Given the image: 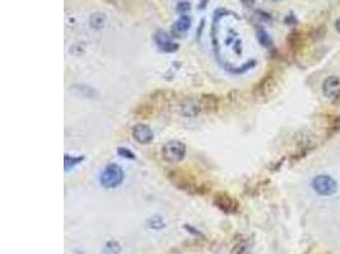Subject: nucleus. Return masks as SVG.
<instances>
[{
    "instance_id": "obj_19",
    "label": "nucleus",
    "mask_w": 340,
    "mask_h": 254,
    "mask_svg": "<svg viewBox=\"0 0 340 254\" xmlns=\"http://www.w3.org/2000/svg\"><path fill=\"white\" fill-rule=\"evenodd\" d=\"M241 3L245 5V7L251 8V7H254L255 3H256V0H241Z\"/></svg>"
},
{
    "instance_id": "obj_2",
    "label": "nucleus",
    "mask_w": 340,
    "mask_h": 254,
    "mask_svg": "<svg viewBox=\"0 0 340 254\" xmlns=\"http://www.w3.org/2000/svg\"><path fill=\"white\" fill-rule=\"evenodd\" d=\"M186 155V146L180 141H168L162 148V158L167 163H179Z\"/></svg>"
},
{
    "instance_id": "obj_1",
    "label": "nucleus",
    "mask_w": 340,
    "mask_h": 254,
    "mask_svg": "<svg viewBox=\"0 0 340 254\" xmlns=\"http://www.w3.org/2000/svg\"><path fill=\"white\" fill-rule=\"evenodd\" d=\"M124 181V172L117 164H109L100 176V183L105 188H116Z\"/></svg>"
},
{
    "instance_id": "obj_14",
    "label": "nucleus",
    "mask_w": 340,
    "mask_h": 254,
    "mask_svg": "<svg viewBox=\"0 0 340 254\" xmlns=\"http://www.w3.org/2000/svg\"><path fill=\"white\" fill-rule=\"evenodd\" d=\"M233 252L236 253V254H249L250 247H249V245H247L246 240H242L241 243H238V244H237L236 247H234Z\"/></svg>"
},
{
    "instance_id": "obj_11",
    "label": "nucleus",
    "mask_w": 340,
    "mask_h": 254,
    "mask_svg": "<svg viewBox=\"0 0 340 254\" xmlns=\"http://www.w3.org/2000/svg\"><path fill=\"white\" fill-rule=\"evenodd\" d=\"M287 43H288V46H289V48L293 51V52H297V51L300 50V48L303 46L302 32H301V31H298V30L292 31V32L288 35Z\"/></svg>"
},
{
    "instance_id": "obj_15",
    "label": "nucleus",
    "mask_w": 340,
    "mask_h": 254,
    "mask_svg": "<svg viewBox=\"0 0 340 254\" xmlns=\"http://www.w3.org/2000/svg\"><path fill=\"white\" fill-rule=\"evenodd\" d=\"M83 160V156H78V158H73V156H71V161H70V158H69L68 155L65 156V168L66 169H69L71 166V168H73L74 165H77V164L79 163V161H82Z\"/></svg>"
},
{
    "instance_id": "obj_16",
    "label": "nucleus",
    "mask_w": 340,
    "mask_h": 254,
    "mask_svg": "<svg viewBox=\"0 0 340 254\" xmlns=\"http://www.w3.org/2000/svg\"><path fill=\"white\" fill-rule=\"evenodd\" d=\"M190 3H187V2H185V3H180L179 5H177V8H176V10L179 13H182V14H186V12H189L190 10Z\"/></svg>"
},
{
    "instance_id": "obj_17",
    "label": "nucleus",
    "mask_w": 340,
    "mask_h": 254,
    "mask_svg": "<svg viewBox=\"0 0 340 254\" xmlns=\"http://www.w3.org/2000/svg\"><path fill=\"white\" fill-rule=\"evenodd\" d=\"M297 22H298L297 18H296V15L293 14V13H289V15H287L284 19V23H287V24H289V25L297 24Z\"/></svg>"
},
{
    "instance_id": "obj_8",
    "label": "nucleus",
    "mask_w": 340,
    "mask_h": 254,
    "mask_svg": "<svg viewBox=\"0 0 340 254\" xmlns=\"http://www.w3.org/2000/svg\"><path fill=\"white\" fill-rule=\"evenodd\" d=\"M131 133H133L134 140L138 141L139 144H149L153 141V131L151 130V127L147 126V125L139 124L135 125L131 130Z\"/></svg>"
},
{
    "instance_id": "obj_13",
    "label": "nucleus",
    "mask_w": 340,
    "mask_h": 254,
    "mask_svg": "<svg viewBox=\"0 0 340 254\" xmlns=\"http://www.w3.org/2000/svg\"><path fill=\"white\" fill-rule=\"evenodd\" d=\"M256 35H257V40H259V42L261 43L264 47H272L273 41H272V38L269 37V35L266 33V31L262 30V28H259Z\"/></svg>"
},
{
    "instance_id": "obj_7",
    "label": "nucleus",
    "mask_w": 340,
    "mask_h": 254,
    "mask_svg": "<svg viewBox=\"0 0 340 254\" xmlns=\"http://www.w3.org/2000/svg\"><path fill=\"white\" fill-rule=\"evenodd\" d=\"M323 93L328 98H338L340 94V78L331 75L326 78L323 83Z\"/></svg>"
},
{
    "instance_id": "obj_18",
    "label": "nucleus",
    "mask_w": 340,
    "mask_h": 254,
    "mask_svg": "<svg viewBox=\"0 0 340 254\" xmlns=\"http://www.w3.org/2000/svg\"><path fill=\"white\" fill-rule=\"evenodd\" d=\"M118 154H121V155H125L128 159H134V154L130 153L129 150H126V149H118Z\"/></svg>"
},
{
    "instance_id": "obj_21",
    "label": "nucleus",
    "mask_w": 340,
    "mask_h": 254,
    "mask_svg": "<svg viewBox=\"0 0 340 254\" xmlns=\"http://www.w3.org/2000/svg\"><path fill=\"white\" fill-rule=\"evenodd\" d=\"M273 2H278V0H273Z\"/></svg>"
},
{
    "instance_id": "obj_9",
    "label": "nucleus",
    "mask_w": 340,
    "mask_h": 254,
    "mask_svg": "<svg viewBox=\"0 0 340 254\" xmlns=\"http://www.w3.org/2000/svg\"><path fill=\"white\" fill-rule=\"evenodd\" d=\"M154 41L158 45V47L161 50L166 51V52H174L179 48V46L176 45L175 42H172L171 37L167 35L166 32H162V31H158V32L154 35Z\"/></svg>"
},
{
    "instance_id": "obj_12",
    "label": "nucleus",
    "mask_w": 340,
    "mask_h": 254,
    "mask_svg": "<svg viewBox=\"0 0 340 254\" xmlns=\"http://www.w3.org/2000/svg\"><path fill=\"white\" fill-rule=\"evenodd\" d=\"M340 132V115L329 116L326 126V138H331Z\"/></svg>"
},
{
    "instance_id": "obj_4",
    "label": "nucleus",
    "mask_w": 340,
    "mask_h": 254,
    "mask_svg": "<svg viewBox=\"0 0 340 254\" xmlns=\"http://www.w3.org/2000/svg\"><path fill=\"white\" fill-rule=\"evenodd\" d=\"M171 179L180 189L190 192V193H207V191L203 189L200 184H198L194 179L187 178L186 174H180V173H172Z\"/></svg>"
},
{
    "instance_id": "obj_3",
    "label": "nucleus",
    "mask_w": 340,
    "mask_h": 254,
    "mask_svg": "<svg viewBox=\"0 0 340 254\" xmlns=\"http://www.w3.org/2000/svg\"><path fill=\"white\" fill-rule=\"evenodd\" d=\"M312 188L320 196H331L338 191V183L328 174L316 176L312 181Z\"/></svg>"
},
{
    "instance_id": "obj_5",
    "label": "nucleus",
    "mask_w": 340,
    "mask_h": 254,
    "mask_svg": "<svg viewBox=\"0 0 340 254\" xmlns=\"http://www.w3.org/2000/svg\"><path fill=\"white\" fill-rule=\"evenodd\" d=\"M277 86V79H275V74L273 71L265 74L261 78V80L255 86L254 88V94L259 98H265L269 94L273 93V91L275 89Z\"/></svg>"
},
{
    "instance_id": "obj_6",
    "label": "nucleus",
    "mask_w": 340,
    "mask_h": 254,
    "mask_svg": "<svg viewBox=\"0 0 340 254\" xmlns=\"http://www.w3.org/2000/svg\"><path fill=\"white\" fill-rule=\"evenodd\" d=\"M213 204L214 206H217L221 211L226 212V214H234V212L238 211V202L237 200H234L233 197L229 196L228 193L225 192H218L214 194V199H213Z\"/></svg>"
},
{
    "instance_id": "obj_20",
    "label": "nucleus",
    "mask_w": 340,
    "mask_h": 254,
    "mask_svg": "<svg viewBox=\"0 0 340 254\" xmlns=\"http://www.w3.org/2000/svg\"><path fill=\"white\" fill-rule=\"evenodd\" d=\"M334 25H335V30L338 31V32L340 33V17L338 18V19L335 20V23H334Z\"/></svg>"
},
{
    "instance_id": "obj_10",
    "label": "nucleus",
    "mask_w": 340,
    "mask_h": 254,
    "mask_svg": "<svg viewBox=\"0 0 340 254\" xmlns=\"http://www.w3.org/2000/svg\"><path fill=\"white\" fill-rule=\"evenodd\" d=\"M191 27V17L187 14H182L172 25V33L176 37H181V35L186 33Z\"/></svg>"
}]
</instances>
